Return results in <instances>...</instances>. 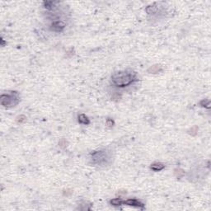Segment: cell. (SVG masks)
<instances>
[{"label":"cell","instance_id":"277c9868","mask_svg":"<svg viewBox=\"0 0 211 211\" xmlns=\"http://www.w3.org/2000/svg\"><path fill=\"white\" fill-rule=\"evenodd\" d=\"M64 27H65V23L62 21H55L51 24V30H53L54 32H62Z\"/></svg>","mask_w":211,"mask_h":211},{"label":"cell","instance_id":"52a82bcc","mask_svg":"<svg viewBox=\"0 0 211 211\" xmlns=\"http://www.w3.org/2000/svg\"><path fill=\"white\" fill-rule=\"evenodd\" d=\"M78 121H79V123L83 124V125H88V124H90L89 119L83 114H82V115H80L78 116Z\"/></svg>","mask_w":211,"mask_h":211},{"label":"cell","instance_id":"6da1fadb","mask_svg":"<svg viewBox=\"0 0 211 211\" xmlns=\"http://www.w3.org/2000/svg\"><path fill=\"white\" fill-rule=\"evenodd\" d=\"M111 81L114 85L124 88L126 86L130 85L134 82L136 81V76L135 73L121 71V72L115 73L111 76Z\"/></svg>","mask_w":211,"mask_h":211},{"label":"cell","instance_id":"ba28073f","mask_svg":"<svg viewBox=\"0 0 211 211\" xmlns=\"http://www.w3.org/2000/svg\"><path fill=\"white\" fill-rule=\"evenodd\" d=\"M157 11V8L155 7V6H148V7H147V8H146V12H147V13L148 14L156 13Z\"/></svg>","mask_w":211,"mask_h":211},{"label":"cell","instance_id":"7a4b0ae2","mask_svg":"<svg viewBox=\"0 0 211 211\" xmlns=\"http://www.w3.org/2000/svg\"><path fill=\"white\" fill-rule=\"evenodd\" d=\"M91 158H92V162L94 164L105 166L110 163L111 160V153L107 150H99L92 153Z\"/></svg>","mask_w":211,"mask_h":211},{"label":"cell","instance_id":"9c48e42d","mask_svg":"<svg viewBox=\"0 0 211 211\" xmlns=\"http://www.w3.org/2000/svg\"><path fill=\"white\" fill-rule=\"evenodd\" d=\"M111 204L113 205H121L123 204V200H122L121 199H119V198H116V199H114V200H111Z\"/></svg>","mask_w":211,"mask_h":211},{"label":"cell","instance_id":"8992f818","mask_svg":"<svg viewBox=\"0 0 211 211\" xmlns=\"http://www.w3.org/2000/svg\"><path fill=\"white\" fill-rule=\"evenodd\" d=\"M150 167H151L152 170L155 171H158L162 170L165 167V165L161 163V162H155V163L152 164Z\"/></svg>","mask_w":211,"mask_h":211},{"label":"cell","instance_id":"30bf717a","mask_svg":"<svg viewBox=\"0 0 211 211\" xmlns=\"http://www.w3.org/2000/svg\"><path fill=\"white\" fill-rule=\"evenodd\" d=\"M107 124H108V126H111L113 125V121H111V120H108L107 121Z\"/></svg>","mask_w":211,"mask_h":211},{"label":"cell","instance_id":"3957f363","mask_svg":"<svg viewBox=\"0 0 211 211\" xmlns=\"http://www.w3.org/2000/svg\"><path fill=\"white\" fill-rule=\"evenodd\" d=\"M19 101V96L16 92H14L13 94H3L1 96V104L7 107L16 106L18 104Z\"/></svg>","mask_w":211,"mask_h":211},{"label":"cell","instance_id":"5b68a950","mask_svg":"<svg viewBox=\"0 0 211 211\" xmlns=\"http://www.w3.org/2000/svg\"><path fill=\"white\" fill-rule=\"evenodd\" d=\"M123 204L125 205H131V206L135 207H140V208H143L144 206V204L139 201L138 200L136 199H130V200H127L126 201H123Z\"/></svg>","mask_w":211,"mask_h":211}]
</instances>
